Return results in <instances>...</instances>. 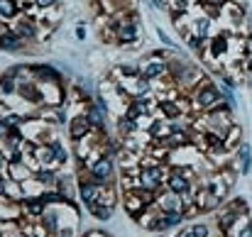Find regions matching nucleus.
Returning a JSON list of instances; mask_svg holds the SVG:
<instances>
[{
    "instance_id": "nucleus-1",
    "label": "nucleus",
    "mask_w": 252,
    "mask_h": 237,
    "mask_svg": "<svg viewBox=\"0 0 252 237\" xmlns=\"http://www.w3.org/2000/svg\"><path fill=\"white\" fill-rule=\"evenodd\" d=\"M167 169L159 166L157 161L155 164H147V166H140L137 169V188L142 191H150V193H159V188L167 183Z\"/></svg>"
},
{
    "instance_id": "nucleus-2",
    "label": "nucleus",
    "mask_w": 252,
    "mask_h": 237,
    "mask_svg": "<svg viewBox=\"0 0 252 237\" xmlns=\"http://www.w3.org/2000/svg\"><path fill=\"white\" fill-rule=\"evenodd\" d=\"M223 103V95H220V86L211 83V81H203L196 86L193 90V108L201 110V113H208L213 108H218Z\"/></svg>"
},
{
    "instance_id": "nucleus-3",
    "label": "nucleus",
    "mask_w": 252,
    "mask_h": 237,
    "mask_svg": "<svg viewBox=\"0 0 252 237\" xmlns=\"http://www.w3.org/2000/svg\"><path fill=\"white\" fill-rule=\"evenodd\" d=\"M84 174L88 178L103 183V186H113L115 183V157L110 154H100L91 166H86Z\"/></svg>"
},
{
    "instance_id": "nucleus-4",
    "label": "nucleus",
    "mask_w": 252,
    "mask_h": 237,
    "mask_svg": "<svg viewBox=\"0 0 252 237\" xmlns=\"http://www.w3.org/2000/svg\"><path fill=\"white\" fill-rule=\"evenodd\" d=\"M79 176V203L88 208V206H93L95 201H98V196H100V191H103V183H98V181H93V178H88L86 174H76Z\"/></svg>"
},
{
    "instance_id": "nucleus-5",
    "label": "nucleus",
    "mask_w": 252,
    "mask_h": 237,
    "mask_svg": "<svg viewBox=\"0 0 252 237\" xmlns=\"http://www.w3.org/2000/svg\"><path fill=\"white\" fill-rule=\"evenodd\" d=\"M32 79L37 83H64L62 69L49 61H32Z\"/></svg>"
},
{
    "instance_id": "nucleus-6",
    "label": "nucleus",
    "mask_w": 252,
    "mask_h": 237,
    "mask_svg": "<svg viewBox=\"0 0 252 237\" xmlns=\"http://www.w3.org/2000/svg\"><path fill=\"white\" fill-rule=\"evenodd\" d=\"M91 132H93V127H91V122H88V118H86L84 110L69 118V122H66V135H69V140H71V142L86 140Z\"/></svg>"
},
{
    "instance_id": "nucleus-7",
    "label": "nucleus",
    "mask_w": 252,
    "mask_h": 237,
    "mask_svg": "<svg viewBox=\"0 0 252 237\" xmlns=\"http://www.w3.org/2000/svg\"><path fill=\"white\" fill-rule=\"evenodd\" d=\"M155 206L162 210V213H176V210H186V201H184V196H179V193H174V191H164V193H157V198H155Z\"/></svg>"
},
{
    "instance_id": "nucleus-8",
    "label": "nucleus",
    "mask_w": 252,
    "mask_h": 237,
    "mask_svg": "<svg viewBox=\"0 0 252 237\" xmlns=\"http://www.w3.org/2000/svg\"><path fill=\"white\" fill-rule=\"evenodd\" d=\"M0 52H5V54H27V52H32V44H27L25 39H20L12 30H7L5 34H0Z\"/></svg>"
},
{
    "instance_id": "nucleus-9",
    "label": "nucleus",
    "mask_w": 252,
    "mask_h": 237,
    "mask_svg": "<svg viewBox=\"0 0 252 237\" xmlns=\"http://www.w3.org/2000/svg\"><path fill=\"white\" fill-rule=\"evenodd\" d=\"M5 176H7V178H12V181H20V183H25L27 178H32V176H34V171L27 166V161H25V159H10Z\"/></svg>"
},
{
    "instance_id": "nucleus-10",
    "label": "nucleus",
    "mask_w": 252,
    "mask_h": 237,
    "mask_svg": "<svg viewBox=\"0 0 252 237\" xmlns=\"http://www.w3.org/2000/svg\"><path fill=\"white\" fill-rule=\"evenodd\" d=\"M49 145H52V149H54V166H57V169H66V166L71 164L74 154L69 152V147L64 145V140H62V137H54Z\"/></svg>"
},
{
    "instance_id": "nucleus-11",
    "label": "nucleus",
    "mask_w": 252,
    "mask_h": 237,
    "mask_svg": "<svg viewBox=\"0 0 252 237\" xmlns=\"http://www.w3.org/2000/svg\"><path fill=\"white\" fill-rule=\"evenodd\" d=\"M115 132H118V140L130 137V135H137L140 132V122L132 120V118H127V115H120L115 120Z\"/></svg>"
},
{
    "instance_id": "nucleus-12",
    "label": "nucleus",
    "mask_w": 252,
    "mask_h": 237,
    "mask_svg": "<svg viewBox=\"0 0 252 237\" xmlns=\"http://www.w3.org/2000/svg\"><path fill=\"white\" fill-rule=\"evenodd\" d=\"M17 90H20V81L15 76H10L7 71H2L0 74V100H7L10 95H17Z\"/></svg>"
},
{
    "instance_id": "nucleus-13",
    "label": "nucleus",
    "mask_w": 252,
    "mask_h": 237,
    "mask_svg": "<svg viewBox=\"0 0 252 237\" xmlns=\"http://www.w3.org/2000/svg\"><path fill=\"white\" fill-rule=\"evenodd\" d=\"M34 178L44 186V191H47V188H57L59 171H57L54 166H42V169H37V171H34Z\"/></svg>"
},
{
    "instance_id": "nucleus-14",
    "label": "nucleus",
    "mask_w": 252,
    "mask_h": 237,
    "mask_svg": "<svg viewBox=\"0 0 252 237\" xmlns=\"http://www.w3.org/2000/svg\"><path fill=\"white\" fill-rule=\"evenodd\" d=\"M243 145V127L240 125H233L225 135H223V147H225V152H233V149H238Z\"/></svg>"
},
{
    "instance_id": "nucleus-15",
    "label": "nucleus",
    "mask_w": 252,
    "mask_h": 237,
    "mask_svg": "<svg viewBox=\"0 0 252 237\" xmlns=\"http://www.w3.org/2000/svg\"><path fill=\"white\" fill-rule=\"evenodd\" d=\"M206 49L218 59L220 54H225L228 49H230V37L228 34H218V37H213V39H208V44H206Z\"/></svg>"
},
{
    "instance_id": "nucleus-16",
    "label": "nucleus",
    "mask_w": 252,
    "mask_h": 237,
    "mask_svg": "<svg viewBox=\"0 0 252 237\" xmlns=\"http://www.w3.org/2000/svg\"><path fill=\"white\" fill-rule=\"evenodd\" d=\"M95 220H100V223H105V220H110L113 218V213H115V208H110V206H103V203H93V206H88L86 208Z\"/></svg>"
},
{
    "instance_id": "nucleus-17",
    "label": "nucleus",
    "mask_w": 252,
    "mask_h": 237,
    "mask_svg": "<svg viewBox=\"0 0 252 237\" xmlns=\"http://www.w3.org/2000/svg\"><path fill=\"white\" fill-rule=\"evenodd\" d=\"M20 15V7L15 0H0V20H15Z\"/></svg>"
},
{
    "instance_id": "nucleus-18",
    "label": "nucleus",
    "mask_w": 252,
    "mask_h": 237,
    "mask_svg": "<svg viewBox=\"0 0 252 237\" xmlns=\"http://www.w3.org/2000/svg\"><path fill=\"white\" fill-rule=\"evenodd\" d=\"M208 30H211V20H208V17H196V20H193V27H191L193 34L208 39Z\"/></svg>"
},
{
    "instance_id": "nucleus-19",
    "label": "nucleus",
    "mask_w": 252,
    "mask_h": 237,
    "mask_svg": "<svg viewBox=\"0 0 252 237\" xmlns=\"http://www.w3.org/2000/svg\"><path fill=\"white\" fill-rule=\"evenodd\" d=\"M15 2H17L20 12H27V15H30V12L37 7V0H15Z\"/></svg>"
},
{
    "instance_id": "nucleus-20",
    "label": "nucleus",
    "mask_w": 252,
    "mask_h": 237,
    "mask_svg": "<svg viewBox=\"0 0 252 237\" xmlns=\"http://www.w3.org/2000/svg\"><path fill=\"white\" fill-rule=\"evenodd\" d=\"M57 237H76V225H62Z\"/></svg>"
},
{
    "instance_id": "nucleus-21",
    "label": "nucleus",
    "mask_w": 252,
    "mask_h": 237,
    "mask_svg": "<svg viewBox=\"0 0 252 237\" xmlns=\"http://www.w3.org/2000/svg\"><path fill=\"white\" fill-rule=\"evenodd\" d=\"M7 164H10V154L0 147V174H5V171H7Z\"/></svg>"
},
{
    "instance_id": "nucleus-22",
    "label": "nucleus",
    "mask_w": 252,
    "mask_h": 237,
    "mask_svg": "<svg viewBox=\"0 0 252 237\" xmlns=\"http://www.w3.org/2000/svg\"><path fill=\"white\" fill-rule=\"evenodd\" d=\"M57 5H59V0H37V7L39 10H52Z\"/></svg>"
},
{
    "instance_id": "nucleus-23",
    "label": "nucleus",
    "mask_w": 252,
    "mask_h": 237,
    "mask_svg": "<svg viewBox=\"0 0 252 237\" xmlns=\"http://www.w3.org/2000/svg\"><path fill=\"white\" fill-rule=\"evenodd\" d=\"M157 37H159V42H162V44H167V47H174L171 37H169L167 32H162V27H157Z\"/></svg>"
},
{
    "instance_id": "nucleus-24",
    "label": "nucleus",
    "mask_w": 252,
    "mask_h": 237,
    "mask_svg": "<svg viewBox=\"0 0 252 237\" xmlns=\"http://www.w3.org/2000/svg\"><path fill=\"white\" fill-rule=\"evenodd\" d=\"M10 113H12V108L7 105V100H0V120H5Z\"/></svg>"
},
{
    "instance_id": "nucleus-25",
    "label": "nucleus",
    "mask_w": 252,
    "mask_h": 237,
    "mask_svg": "<svg viewBox=\"0 0 252 237\" xmlns=\"http://www.w3.org/2000/svg\"><path fill=\"white\" fill-rule=\"evenodd\" d=\"M7 135H10V127L5 125V120H0V145L5 142V137H7Z\"/></svg>"
},
{
    "instance_id": "nucleus-26",
    "label": "nucleus",
    "mask_w": 252,
    "mask_h": 237,
    "mask_svg": "<svg viewBox=\"0 0 252 237\" xmlns=\"http://www.w3.org/2000/svg\"><path fill=\"white\" fill-rule=\"evenodd\" d=\"M174 237H196L193 235V230H191V225H186V228H181V230H179V233H176V235Z\"/></svg>"
},
{
    "instance_id": "nucleus-27",
    "label": "nucleus",
    "mask_w": 252,
    "mask_h": 237,
    "mask_svg": "<svg viewBox=\"0 0 252 237\" xmlns=\"http://www.w3.org/2000/svg\"><path fill=\"white\" fill-rule=\"evenodd\" d=\"M86 34H88V32H86V27L84 25H79V27H76V39H79V42H84Z\"/></svg>"
},
{
    "instance_id": "nucleus-28",
    "label": "nucleus",
    "mask_w": 252,
    "mask_h": 237,
    "mask_svg": "<svg viewBox=\"0 0 252 237\" xmlns=\"http://www.w3.org/2000/svg\"><path fill=\"white\" fill-rule=\"evenodd\" d=\"M5 174H0V198H5Z\"/></svg>"
},
{
    "instance_id": "nucleus-29",
    "label": "nucleus",
    "mask_w": 252,
    "mask_h": 237,
    "mask_svg": "<svg viewBox=\"0 0 252 237\" xmlns=\"http://www.w3.org/2000/svg\"><path fill=\"white\" fill-rule=\"evenodd\" d=\"M10 30V25H5V20H0V34H5Z\"/></svg>"
}]
</instances>
